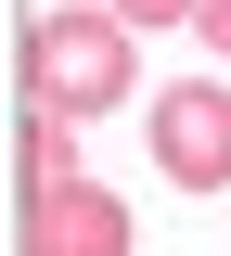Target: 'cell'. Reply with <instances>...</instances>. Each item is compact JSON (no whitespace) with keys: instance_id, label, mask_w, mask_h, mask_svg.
<instances>
[{"instance_id":"1","label":"cell","mask_w":231,"mask_h":256,"mask_svg":"<svg viewBox=\"0 0 231 256\" xmlns=\"http://www.w3.org/2000/svg\"><path fill=\"white\" fill-rule=\"evenodd\" d=\"M26 102H52V116H116V102H154L141 90V26L116 13V0H52L26 26Z\"/></svg>"},{"instance_id":"2","label":"cell","mask_w":231,"mask_h":256,"mask_svg":"<svg viewBox=\"0 0 231 256\" xmlns=\"http://www.w3.org/2000/svg\"><path fill=\"white\" fill-rule=\"evenodd\" d=\"M141 128H154V166L180 192H231V90L218 77H180V90L141 102Z\"/></svg>"},{"instance_id":"3","label":"cell","mask_w":231,"mask_h":256,"mask_svg":"<svg viewBox=\"0 0 231 256\" xmlns=\"http://www.w3.org/2000/svg\"><path fill=\"white\" fill-rule=\"evenodd\" d=\"M141 230H129V205L103 180H52V192H26V256H129Z\"/></svg>"},{"instance_id":"4","label":"cell","mask_w":231,"mask_h":256,"mask_svg":"<svg viewBox=\"0 0 231 256\" xmlns=\"http://www.w3.org/2000/svg\"><path fill=\"white\" fill-rule=\"evenodd\" d=\"M13 180H26V192L77 180V116H52V102H26V128H13Z\"/></svg>"},{"instance_id":"5","label":"cell","mask_w":231,"mask_h":256,"mask_svg":"<svg viewBox=\"0 0 231 256\" xmlns=\"http://www.w3.org/2000/svg\"><path fill=\"white\" fill-rule=\"evenodd\" d=\"M129 26H193V0H116Z\"/></svg>"},{"instance_id":"6","label":"cell","mask_w":231,"mask_h":256,"mask_svg":"<svg viewBox=\"0 0 231 256\" xmlns=\"http://www.w3.org/2000/svg\"><path fill=\"white\" fill-rule=\"evenodd\" d=\"M193 38H205V52H231V0H193Z\"/></svg>"}]
</instances>
